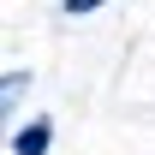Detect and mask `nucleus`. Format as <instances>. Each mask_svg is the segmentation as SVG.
Wrapping results in <instances>:
<instances>
[{
	"instance_id": "obj_3",
	"label": "nucleus",
	"mask_w": 155,
	"mask_h": 155,
	"mask_svg": "<svg viewBox=\"0 0 155 155\" xmlns=\"http://www.w3.org/2000/svg\"><path fill=\"white\" fill-rule=\"evenodd\" d=\"M101 6H107V0H60L66 18H90V12H101Z\"/></svg>"
},
{
	"instance_id": "obj_1",
	"label": "nucleus",
	"mask_w": 155,
	"mask_h": 155,
	"mask_svg": "<svg viewBox=\"0 0 155 155\" xmlns=\"http://www.w3.org/2000/svg\"><path fill=\"white\" fill-rule=\"evenodd\" d=\"M12 155H48L54 149V119L48 114H30L24 125H12V143H6Z\"/></svg>"
},
{
	"instance_id": "obj_2",
	"label": "nucleus",
	"mask_w": 155,
	"mask_h": 155,
	"mask_svg": "<svg viewBox=\"0 0 155 155\" xmlns=\"http://www.w3.org/2000/svg\"><path fill=\"white\" fill-rule=\"evenodd\" d=\"M30 90H36V72H24V66H12V72L0 78V107H6V114H18V101L30 96Z\"/></svg>"
}]
</instances>
